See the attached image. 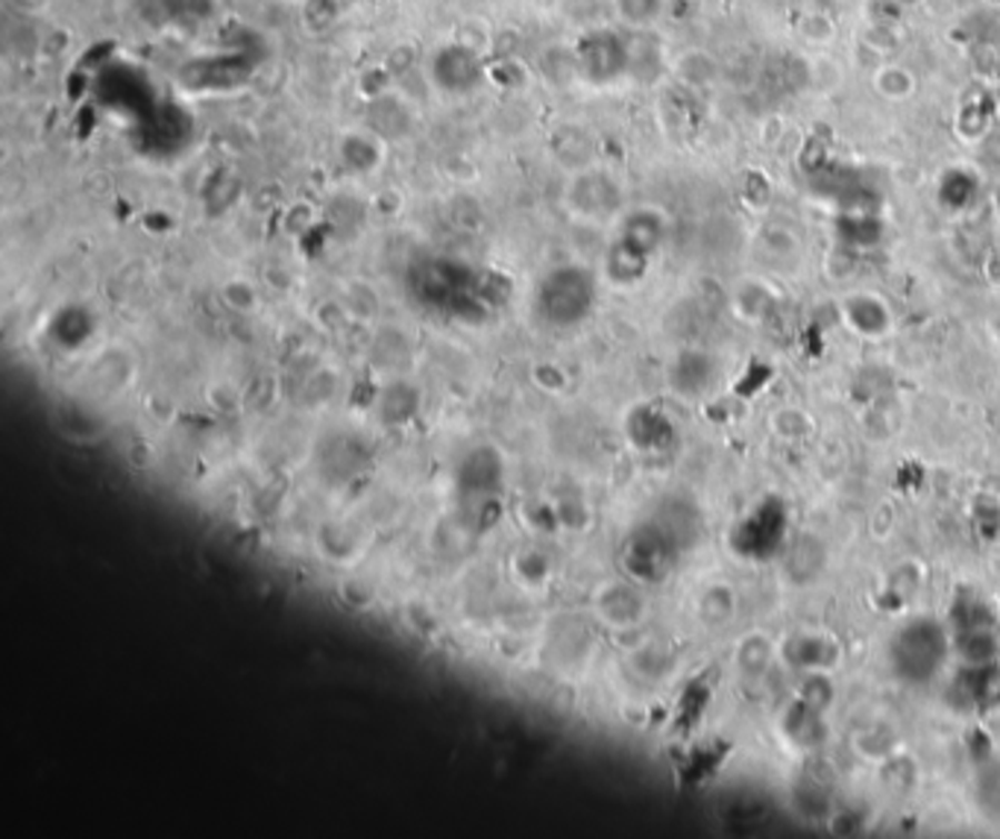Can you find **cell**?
<instances>
[{"label": "cell", "mask_w": 1000, "mask_h": 839, "mask_svg": "<svg viewBox=\"0 0 1000 839\" xmlns=\"http://www.w3.org/2000/svg\"><path fill=\"white\" fill-rule=\"evenodd\" d=\"M842 317L863 338H883L892 329L889 306L880 297H874V294H851L842 303Z\"/></svg>", "instance_id": "7"}, {"label": "cell", "mask_w": 1000, "mask_h": 839, "mask_svg": "<svg viewBox=\"0 0 1000 839\" xmlns=\"http://www.w3.org/2000/svg\"><path fill=\"white\" fill-rule=\"evenodd\" d=\"M977 194H980V179L968 168H948L939 177V188H935L942 209L953 211V215L971 209L977 203Z\"/></svg>", "instance_id": "11"}, {"label": "cell", "mask_w": 1000, "mask_h": 839, "mask_svg": "<svg viewBox=\"0 0 1000 839\" xmlns=\"http://www.w3.org/2000/svg\"><path fill=\"white\" fill-rule=\"evenodd\" d=\"M769 661H772V645L766 643V638H745L736 652V663H740L742 672L749 675H760L766 670Z\"/></svg>", "instance_id": "16"}, {"label": "cell", "mask_w": 1000, "mask_h": 839, "mask_svg": "<svg viewBox=\"0 0 1000 839\" xmlns=\"http://www.w3.org/2000/svg\"><path fill=\"white\" fill-rule=\"evenodd\" d=\"M878 91L889 97H907L912 91V77L901 68H887L883 73H878Z\"/></svg>", "instance_id": "19"}, {"label": "cell", "mask_w": 1000, "mask_h": 839, "mask_svg": "<svg viewBox=\"0 0 1000 839\" xmlns=\"http://www.w3.org/2000/svg\"><path fill=\"white\" fill-rule=\"evenodd\" d=\"M786 658L799 670L822 672L836 661V645L828 638H819V634H804V638H792L786 643Z\"/></svg>", "instance_id": "12"}, {"label": "cell", "mask_w": 1000, "mask_h": 839, "mask_svg": "<svg viewBox=\"0 0 1000 839\" xmlns=\"http://www.w3.org/2000/svg\"><path fill=\"white\" fill-rule=\"evenodd\" d=\"M957 693L962 708L989 713L1000 708V667L994 663H966V670L957 678Z\"/></svg>", "instance_id": "6"}, {"label": "cell", "mask_w": 1000, "mask_h": 839, "mask_svg": "<svg viewBox=\"0 0 1000 839\" xmlns=\"http://www.w3.org/2000/svg\"><path fill=\"white\" fill-rule=\"evenodd\" d=\"M953 638V652L962 663H994L1000 654L998 631L994 622H968L957 625Z\"/></svg>", "instance_id": "8"}, {"label": "cell", "mask_w": 1000, "mask_h": 839, "mask_svg": "<svg viewBox=\"0 0 1000 839\" xmlns=\"http://www.w3.org/2000/svg\"><path fill=\"white\" fill-rule=\"evenodd\" d=\"M543 303H546V315L557 326H573L581 317L590 315V308L596 303V283L590 270L581 267H564L555 270L552 279L543 285Z\"/></svg>", "instance_id": "2"}, {"label": "cell", "mask_w": 1000, "mask_h": 839, "mask_svg": "<svg viewBox=\"0 0 1000 839\" xmlns=\"http://www.w3.org/2000/svg\"><path fill=\"white\" fill-rule=\"evenodd\" d=\"M992 200H994V209H998V215H1000V179H998V182H994V194H992Z\"/></svg>", "instance_id": "20"}, {"label": "cell", "mask_w": 1000, "mask_h": 839, "mask_svg": "<svg viewBox=\"0 0 1000 839\" xmlns=\"http://www.w3.org/2000/svg\"><path fill=\"white\" fill-rule=\"evenodd\" d=\"M578 62L590 82L607 86L631 71V45L620 32L593 30L581 39Z\"/></svg>", "instance_id": "3"}, {"label": "cell", "mask_w": 1000, "mask_h": 839, "mask_svg": "<svg viewBox=\"0 0 1000 839\" xmlns=\"http://www.w3.org/2000/svg\"><path fill=\"white\" fill-rule=\"evenodd\" d=\"M953 652V638L933 616L903 622L889 643V663L901 681L912 687L930 684Z\"/></svg>", "instance_id": "1"}, {"label": "cell", "mask_w": 1000, "mask_h": 839, "mask_svg": "<svg viewBox=\"0 0 1000 839\" xmlns=\"http://www.w3.org/2000/svg\"><path fill=\"white\" fill-rule=\"evenodd\" d=\"M616 3H620L622 18L640 27L657 21V16L663 12V0H616Z\"/></svg>", "instance_id": "17"}, {"label": "cell", "mask_w": 1000, "mask_h": 839, "mask_svg": "<svg viewBox=\"0 0 1000 839\" xmlns=\"http://www.w3.org/2000/svg\"><path fill=\"white\" fill-rule=\"evenodd\" d=\"M716 379V364L707 353H699V349H686L675 358L672 364V385L686 396H695L707 391Z\"/></svg>", "instance_id": "10"}, {"label": "cell", "mask_w": 1000, "mask_h": 839, "mask_svg": "<svg viewBox=\"0 0 1000 839\" xmlns=\"http://www.w3.org/2000/svg\"><path fill=\"white\" fill-rule=\"evenodd\" d=\"M980 807L1000 819V763H992L980 774Z\"/></svg>", "instance_id": "18"}, {"label": "cell", "mask_w": 1000, "mask_h": 839, "mask_svg": "<svg viewBox=\"0 0 1000 839\" xmlns=\"http://www.w3.org/2000/svg\"><path fill=\"white\" fill-rule=\"evenodd\" d=\"M598 613L602 620L616 625V629H628L634 622L645 616V599L637 588L631 584H611L598 593Z\"/></svg>", "instance_id": "9"}, {"label": "cell", "mask_w": 1000, "mask_h": 839, "mask_svg": "<svg viewBox=\"0 0 1000 839\" xmlns=\"http://www.w3.org/2000/svg\"><path fill=\"white\" fill-rule=\"evenodd\" d=\"M839 238L845 244H854V247H871V244L880 241L883 235V224L871 209H845L839 215L836 224Z\"/></svg>", "instance_id": "13"}, {"label": "cell", "mask_w": 1000, "mask_h": 839, "mask_svg": "<svg viewBox=\"0 0 1000 839\" xmlns=\"http://www.w3.org/2000/svg\"><path fill=\"white\" fill-rule=\"evenodd\" d=\"M702 616L710 625H722L734 616V590L719 584V588H710L702 599Z\"/></svg>", "instance_id": "15"}, {"label": "cell", "mask_w": 1000, "mask_h": 839, "mask_svg": "<svg viewBox=\"0 0 1000 839\" xmlns=\"http://www.w3.org/2000/svg\"><path fill=\"white\" fill-rule=\"evenodd\" d=\"M992 3H1000V0H992Z\"/></svg>", "instance_id": "22"}, {"label": "cell", "mask_w": 1000, "mask_h": 839, "mask_svg": "<svg viewBox=\"0 0 1000 839\" xmlns=\"http://www.w3.org/2000/svg\"><path fill=\"white\" fill-rule=\"evenodd\" d=\"M971 118H974V124H971V127H968V132H966L968 141H974V138H983V136H989V132H992L994 97L989 95V91H977V95L971 97V100H968L966 106H962V109H960V121H957V127H960V124H966V121H971Z\"/></svg>", "instance_id": "14"}, {"label": "cell", "mask_w": 1000, "mask_h": 839, "mask_svg": "<svg viewBox=\"0 0 1000 839\" xmlns=\"http://www.w3.org/2000/svg\"><path fill=\"white\" fill-rule=\"evenodd\" d=\"M783 525H786V511L778 502H766L734 529L736 549L751 557L774 555L781 549Z\"/></svg>", "instance_id": "4"}, {"label": "cell", "mask_w": 1000, "mask_h": 839, "mask_svg": "<svg viewBox=\"0 0 1000 839\" xmlns=\"http://www.w3.org/2000/svg\"><path fill=\"white\" fill-rule=\"evenodd\" d=\"M675 564V537L663 529H643L628 543L631 575L640 581H661Z\"/></svg>", "instance_id": "5"}, {"label": "cell", "mask_w": 1000, "mask_h": 839, "mask_svg": "<svg viewBox=\"0 0 1000 839\" xmlns=\"http://www.w3.org/2000/svg\"><path fill=\"white\" fill-rule=\"evenodd\" d=\"M994 329H998V335H1000V315H998V320H994Z\"/></svg>", "instance_id": "21"}]
</instances>
